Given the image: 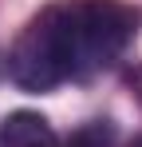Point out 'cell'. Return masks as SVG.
I'll use <instances>...</instances> for the list:
<instances>
[{
	"mask_svg": "<svg viewBox=\"0 0 142 147\" xmlns=\"http://www.w3.org/2000/svg\"><path fill=\"white\" fill-rule=\"evenodd\" d=\"M138 8L122 0H59L16 36L8 76L24 92H51L67 80L111 68L138 32Z\"/></svg>",
	"mask_w": 142,
	"mask_h": 147,
	"instance_id": "6da1fadb",
	"label": "cell"
},
{
	"mask_svg": "<svg viewBox=\"0 0 142 147\" xmlns=\"http://www.w3.org/2000/svg\"><path fill=\"white\" fill-rule=\"evenodd\" d=\"M0 147H59L51 123L36 111H12L0 119Z\"/></svg>",
	"mask_w": 142,
	"mask_h": 147,
	"instance_id": "7a4b0ae2",
	"label": "cell"
},
{
	"mask_svg": "<svg viewBox=\"0 0 142 147\" xmlns=\"http://www.w3.org/2000/svg\"><path fill=\"white\" fill-rule=\"evenodd\" d=\"M126 147H142V139H134V143H126Z\"/></svg>",
	"mask_w": 142,
	"mask_h": 147,
	"instance_id": "3957f363",
	"label": "cell"
}]
</instances>
